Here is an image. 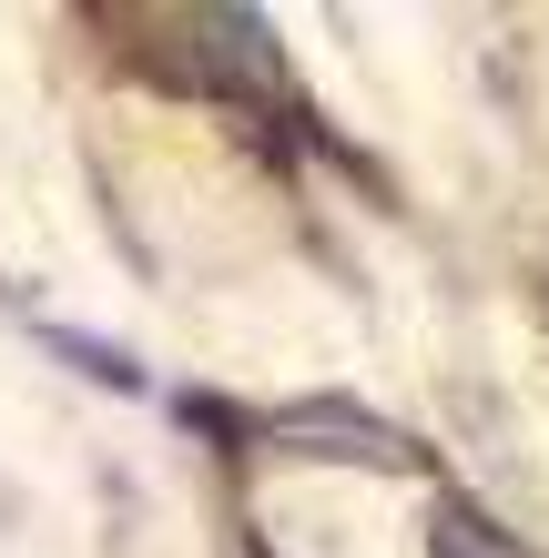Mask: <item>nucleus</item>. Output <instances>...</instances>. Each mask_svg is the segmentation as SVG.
Listing matches in <instances>:
<instances>
[{"instance_id": "f257e3e1", "label": "nucleus", "mask_w": 549, "mask_h": 558, "mask_svg": "<svg viewBox=\"0 0 549 558\" xmlns=\"http://www.w3.org/2000/svg\"><path fill=\"white\" fill-rule=\"evenodd\" d=\"M428 548H438V558H529L509 529H489V518H478L468 498H438V518H428Z\"/></svg>"}, {"instance_id": "f03ea898", "label": "nucleus", "mask_w": 549, "mask_h": 558, "mask_svg": "<svg viewBox=\"0 0 549 558\" xmlns=\"http://www.w3.org/2000/svg\"><path fill=\"white\" fill-rule=\"evenodd\" d=\"M51 345L72 355L82 376H103V386H133V355H122V345H92V336H51Z\"/></svg>"}]
</instances>
